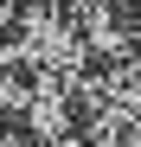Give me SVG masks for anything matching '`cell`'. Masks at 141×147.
<instances>
[{
	"mask_svg": "<svg viewBox=\"0 0 141 147\" xmlns=\"http://www.w3.org/2000/svg\"><path fill=\"white\" fill-rule=\"evenodd\" d=\"M7 64H32V70H58V77L83 83V64H90V45L77 32V19H70L58 0H39L26 7V45H13Z\"/></svg>",
	"mask_w": 141,
	"mask_h": 147,
	"instance_id": "1",
	"label": "cell"
},
{
	"mask_svg": "<svg viewBox=\"0 0 141 147\" xmlns=\"http://www.w3.org/2000/svg\"><path fill=\"white\" fill-rule=\"evenodd\" d=\"M19 115H26V128L39 134V147H77V83L70 77L39 70Z\"/></svg>",
	"mask_w": 141,
	"mask_h": 147,
	"instance_id": "2",
	"label": "cell"
},
{
	"mask_svg": "<svg viewBox=\"0 0 141 147\" xmlns=\"http://www.w3.org/2000/svg\"><path fill=\"white\" fill-rule=\"evenodd\" d=\"M77 32H83V45H90V58H109V64H122V58H135V51H141L128 0H103V7H83V13H77Z\"/></svg>",
	"mask_w": 141,
	"mask_h": 147,
	"instance_id": "3",
	"label": "cell"
},
{
	"mask_svg": "<svg viewBox=\"0 0 141 147\" xmlns=\"http://www.w3.org/2000/svg\"><path fill=\"white\" fill-rule=\"evenodd\" d=\"M96 109L115 115L128 134H141V58H122L96 77Z\"/></svg>",
	"mask_w": 141,
	"mask_h": 147,
	"instance_id": "4",
	"label": "cell"
},
{
	"mask_svg": "<svg viewBox=\"0 0 141 147\" xmlns=\"http://www.w3.org/2000/svg\"><path fill=\"white\" fill-rule=\"evenodd\" d=\"M13 7L19 0H0V38H7V26H13Z\"/></svg>",
	"mask_w": 141,
	"mask_h": 147,
	"instance_id": "5",
	"label": "cell"
},
{
	"mask_svg": "<svg viewBox=\"0 0 141 147\" xmlns=\"http://www.w3.org/2000/svg\"><path fill=\"white\" fill-rule=\"evenodd\" d=\"M128 13H135V38H141V0H128Z\"/></svg>",
	"mask_w": 141,
	"mask_h": 147,
	"instance_id": "6",
	"label": "cell"
}]
</instances>
